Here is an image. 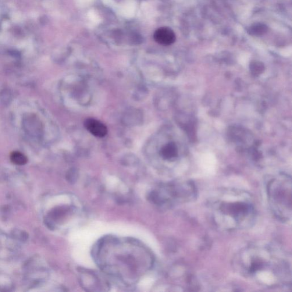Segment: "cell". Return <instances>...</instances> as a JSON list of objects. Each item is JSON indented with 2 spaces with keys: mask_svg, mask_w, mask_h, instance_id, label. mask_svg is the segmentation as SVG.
Here are the masks:
<instances>
[{
  "mask_svg": "<svg viewBox=\"0 0 292 292\" xmlns=\"http://www.w3.org/2000/svg\"><path fill=\"white\" fill-rule=\"evenodd\" d=\"M235 272L267 288L291 286L290 262L277 249L269 245H249L241 248L233 261Z\"/></svg>",
  "mask_w": 292,
  "mask_h": 292,
  "instance_id": "1",
  "label": "cell"
},
{
  "mask_svg": "<svg viewBox=\"0 0 292 292\" xmlns=\"http://www.w3.org/2000/svg\"><path fill=\"white\" fill-rule=\"evenodd\" d=\"M207 207L216 227L227 232L250 229L257 216L251 195L238 188L217 191L209 198Z\"/></svg>",
  "mask_w": 292,
  "mask_h": 292,
  "instance_id": "2",
  "label": "cell"
},
{
  "mask_svg": "<svg viewBox=\"0 0 292 292\" xmlns=\"http://www.w3.org/2000/svg\"><path fill=\"white\" fill-rule=\"evenodd\" d=\"M292 179L286 174H279L266 185L267 199L270 211L283 223L290 222L292 216Z\"/></svg>",
  "mask_w": 292,
  "mask_h": 292,
  "instance_id": "3",
  "label": "cell"
},
{
  "mask_svg": "<svg viewBox=\"0 0 292 292\" xmlns=\"http://www.w3.org/2000/svg\"><path fill=\"white\" fill-rule=\"evenodd\" d=\"M197 196L194 183L185 180L162 185L149 194V198L156 205L170 207L194 202Z\"/></svg>",
  "mask_w": 292,
  "mask_h": 292,
  "instance_id": "4",
  "label": "cell"
},
{
  "mask_svg": "<svg viewBox=\"0 0 292 292\" xmlns=\"http://www.w3.org/2000/svg\"><path fill=\"white\" fill-rule=\"evenodd\" d=\"M154 40L160 45L169 46L176 40L174 31L168 27H162L156 30L154 34Z\"/></svg>",
  "mask_w": 292,
  "mask_h": 292,
  "instance_id": "5",
  "label": "cell"
},
{
  "mask_svg": "<svg viewBox=\"0 0 292 292\" xmlns=\"http://www.w3.org/2000/svg\"><path fill=\"white\" fill-rule=\"evenodd\" d=\"M84 124L89 133L95 137L103 138L108 134V128L98 120L88 118L85 120Z\"/></svg>",
  "mask_w": 292,
  "mask_h": 292,
  "instance_id": "6",
  "label": "cell"
},
{
  "mask_svg": "<svg viewBox=\"0 0 292 292\" xmlns=\"http://www.w3.org/2000/svg\"><path fill=\"white\" fill-rule=\"evenodd\" d=\"M160 153L164 159L174 161L178 156L177 146L173 142H170L163 146Z\"/></svg>",
  "mask_w": 292,
  "mask_h": 292,
  "instance_id": "7",
  "label": "cell"
},
{
  "mask_svg": "<svg viewBox=\"0 0 292 292\" xmlns=\"http://www.w3.org/2000/svg\"><path fill=\"white\" fill-rule=\"evenodd\" d=\"M10 158L12 162L17 165H24L28 161L26 156L19 152H13Z\"/></svg>",
  "mask_w": 292,
  "mask_h": 292,
  "instance_id": "8",
  "label": "cell"
},
{
  "mask_svg": "<svg viewBox=\"0 0 292 292\" xmlns=\"http://www.w3.org/2000/svg\"><path fill=\"white\" fill-rule=\"evenodd\" d=\"M266 29L265 25L259 24L251 27L248 31L252 35H258L265 33Z\"/></svg>",
  "mask_w": 292,
  "mask_h": 292,
  "instance_id": "9",
  "label": "cell"
},
{
  "mask_svg": "<svg viewBox=\"0 0 292 292\" xmlns=\"http://www.w3.org/2000/svg\"><path fill=\"white\" fill-rule=\"evenodd\" d=\"M263 67L261 66V63L255 62L252 64L251 69L252 72H254L255 74L259 73H261V71H263Z\"/></svg>",
  "mask_w": 292,
  "mask_h": 292,
  "instance_id": "10",
  "label": "cell"
}]
</instances>
